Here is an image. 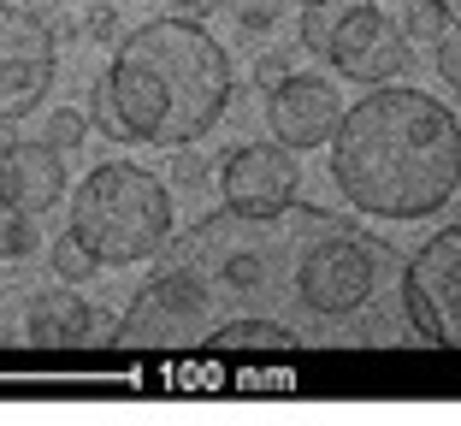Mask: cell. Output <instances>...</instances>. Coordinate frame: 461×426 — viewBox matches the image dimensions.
Returning <instances> with one entry per match:
<instances>
[{"label": "cell", "mask_w": 461, "mask_h": 426, "mask_svg": "<svg viewBox=\"0 0 461 426\" xmlns=\"http://www.w3.org/2000/svg\"><path fill=\"white\" fill-rule=\"evenodd\" d=\"M331 178L361 213L426 220L461 184V124L426 89L379 83L331 131Z\"/></svg>", "instance_id": "obj_1"}, {"label": "cell", "mask_w": 461, "mask_h": 426, "mask_svg": "<svg viewBox=\"0 0 461 426\" xmlns=\"http://www.w3.org/2000/svg\"><path fill=\"white\" fill-rule=\"evenodd\" d=\"M107 95L119 107L131 142L184 149L207 137L230 101V59L202 24L190 18H154L131 30L113 54Z\"/></svg>", "instance_id": "obj_2"}, {"label": "cell", "mask_w": 461, "mask_h": 426, "mask_svg": "<svg viewBox=\"0 0 461 426\" xmlns=\"http://www.w3.org/2000/svg\"><path fill=\"white\" fill-rule=\"evenodd\" d=\"M71 237L101 267L149 261L172 237V195H166V184L154 172H142L131 160H107L71 195Z\"/></svg>", "instance_id": "obj_3"}, {"label": "cell", "mask_w": 461, "mask_h": 426, "mask_svg": "<svg viewBox=\"0 0 461 426\" xmlns=\"http://www.w3.org/2000/svg\"><path fill=\"white\" fill-rule=\"evenodd\" d=\"M384 243L379 237L355 231V225H338L326 220L320 237H308L296 255V296L308 314L320 320H349L373 303L379 290V273H384Z\"/></svg>", "instance_id": "obj_4"}, {"label": "cell", "mask_w": 461, "mask_h": 426, "mask_svg": "<svg viewBox=\"0 0 461 426\" xmlns=\"http://www.w3.org/2000/svg\"><path fill=\"white\" fill-rule=\"evenodd\" d=\"M408 326L438 349H461V225L426 237L402 273Z\"/></svg>", "instance_id": "obj_5"}, {"label": "cell", "mask_w": 461, "mask_h": 426, "mask_svg": "<svg viewBox=\"0 0 461 426\" xmlns=\"http://www.w3.org/2000/svg\"><path fill=\"white\" fill-rule=\"evenodd\" d=\"M59 71L54 24L30 6H0V119L13 124L41 107Z\"/></svg>", "instance_id": "obj_6"}, {"label": "cell", "mask_w": 461, "mask_h": 426, "mask_svg": "<svg viewBox=\"0 0 461 426\" xmlns=\"http://www.w3.org/2000/svg\"><path fill=\"white\" fill-rule=\"evenodd\" d=\"M207 308H213V296H207V273H202V267L172 261V267H166V273L131 303V314H124L119 331H124V344L172 349V344H190V338H202Z\"/></svg>", "instance_id": "obj_7"}, {"label": "cell", "mask_w": 461, "mask_h": 426, "mask_svg": "<svg viewBox=\"0 0 461 426\" xmlns=\"http://www.w3.org/2000/svg\"><path fill=\"white\" fill-rule=\"evenodd\" d=\"M219 190H225V207L237 220L290 213V202H296V190H302L296 149H285V142H243V149H230Z\"/></svg>", "instance_id": "obj_8"}, {"label": "cell", "mask_w": 461, "mask_h": 426, "mask_svg": "<svg viewBox=\"0 0 461 426\" xmlns=\"http://www.w3.org/2000/svg\"><path fill=\"white\" fill-rule=\"evenodd\" d=\"M326 59L343 71V77H355V83H391V77L408 71L414 54H408V30L396 24V18H384L373 0H361V6L338 24Z\"/></svg>", "instance_id": "obj_9"}, {"label": "cell", "mask_w": 461, "mask_h": 426, "mask_svg": "<svg viewBox=\"0 0 461 426\" xmlns=\"http://www.w3.org/2000/svg\"><path fill=\"white\" fill-rule=\"evenodd\" d=\"M66 190V160L54 142H6L0 149V213H48Z\"/></svg>", "instance_id": "obj_10"}, {"label": "cell", "mask_w": 461, "mask_h": 426, "mask_svg": "<svg viewBox=\"0 0 461 426\" xmlns=\"http://www.w3.org/2000/svg\"><path fill=\"white\" fill-rule=\"evenodd\" d=\"M272 131H278V142L285 149H313V142H326L331 131H338L343 107L338 95H331V83L326 77H296L290 71L285 83H272Z\"/></svg>", "instance_id": "obj_11"}, {"label": "cell", "mask_w": 461, "mask_h": 426, "mask_svg": "<svg viewBox=\"0 0 461 426\" xmlns=\"http://www.w3.org/2000/svg\"><path fill=\"white\" fill-rule=\"evenodd\" d=\"M24 331L36 338V344H48V349H59V344H83V338H95V314H89V303H83L77 290L54 285V290H41L36 303H30Z\"/></svg>", "instance_id": "obj_12"}, {"label": "cell", "mask_w": 461, "mask_h": 426, "mask_svg": "<svg viewBox=\"0 0 461 426\" xmlns=\"http://www.w3.org/2000/svg\"><path fill=\"white\" fill-rule=\"evenodd\" d=\"M207 344H213V349H267V356H285L290 331L278 326V320L249 314V320H225V326H213V331H207Z\"/></svg>", "instance_id": "obj_13"}, {"label": "cell", "mask_w": 461, "mask_h": 426, "mask_svg": "<svg viewBox=\"0 0 461 426\" xmlns=\"http://www.w3.org/2000/svg\"><path fill=\"white\" fill-rule=\"evenodd\" d=\"M355 6H361V0H302V24H296L302 48H308V54H326L331 36H338V24L355 13Z\"/></svg>", "instance_id": "obj_14"}, {"label": "cell", "mask_w": 461, "mask_h": 426, "mask_svg": "<svg viewBox=\"0 0 461 426\" xmlns=\"http://www.w3.org/2000/svg\"><path fill=\"white\" fill-rule=\"evenodd\" d=\"M54 273H59V285H83V278L101 273V261L77 243V237H59L54 243Z\"/></svg>", "instance_id": "obj_15"}, {"label": "cell", "mask_w": 461, "mask_h": 426, "mask_svg": "<svg viewBox=\"0 0 461 426\" xmlns=\"http://www.w3.org/2000/svg\"><path fill=\"white\" fill-rule=\"evenodd\" d=\"M432 59H438V77L461 95V24H449V18H444V30L432 36Z\"/></svg>", "instance_id": "obj_16"}, {"label": "cell", "mask_w": 461, "mask_h": 426, "mask_svg": "<svg viewBox=\"0 0 461 426\" xmlns=\"http://www.w3.org/2000/svg\"><path fill=\"white\" fill-rule=\"evenodd\" d=\"M0 255H6V261H30V255H36V225H30V213H6V220H0Z\"/></svg>", "instance_id": "obj_17"}, {"label": "cell", "mask_w": 461, "mask_h": 426, "mask_svg": "<svg viewBox=\"0 0 461 426\" xmlns=\"http://www.w3.org/2000/svg\"><path fill=\"white\" fill-rule=\"evenodd\" d=\"M83 131H89V119H83L77 107H59L54 119H48V142H54L59 154H66V149H83Z\"/></svg>", "instance_id": "obj_18"}, {"label": "cell", "mask_w": 461, "mask_h": 426, "mask_svg": "<svg viewBox=\"0 0 461 426\" xmlns=\"http://www.w3.org/2000/svg\"><path fill=\"white\" fill-rule=\"evenodd\" d=\"M89 119L107 131V142H131V131H124V119H119V107H113V95H107V83H101L95 95H89Z\"/></svg>", "instance_id": "obj_19"}, {"label": "cell", "mask_w": 461, "mask_h": 426, "mask_svg": "<svg viewBox=\"0 0 461 426\" xmlns=\"http://www.w3.org/2000/svg\"><path fill=\"white\" fill-rule=\"evenodd\" d=\"M290 71H296V54H290V48H272V54H260V59H255V83H260V89L285 83Z\"/></svg>", "instance_id": "obj_20"}, {"label": "cell", "mask_w": 461, "mask_h": 426, "mask_svg": "<svg viewBox=\"0 0 461 426\" xmlns=\"http://www.w3.org/2000/svg\"><path fill=\"white\" fill-rule=\"evenodd\" d=\"M230 13H237V24L243 30H267L272 18H278V6H285V0H225Z\"/></svg>", "instance_id": "obj_21"}, {"label": "cell", "mask_w": 461, "mask_h": 426, "mask_svg": "<svg viewBox=\"0 0 461 426\" xmlns=\"http://www.w3.org/2000/svg\"><path fill=\"white\" fill-rule=\"evenodd\" d=\"M408 30H414V36H426V41H432L438 30H444V13H438L432 0H414V13H408Z\"/></svg>", "instance_id": "obj_22"}, {"label": "cell", "mask_w": 461, "mask_h": 426, "mask_svg": "<svg viewBox=\"0 0 461 426\" xmlns=\"http://www.w3.org/2000/svg\"><path fill=\"white\" fill-rule=\"evenodd\" d=\"M113 30H119V13H113L107 0H95V6H89V18H83V36H95V41H107Z\"/></svg>", "instance_id": "obj_23"}, {"label": "cell", "mask_w": 461, "mask_h": 426, "mask_svg": "<svg viewBox=\"0 0 461 426\" xmlns=\"http://www.w3.org/2000/svg\"><path fill=\"white\" fill-rule=\"evenodd\" d=\"M172 178H177V184H207V154H177Z\"/></svg>", "instance_id": "obj_24"}, {"label": "cell", "mask_w": 461, "mask_h": 426, "mask_svg": "<svg viewBox=\"0 0 461 426\" xmlns=\"http://www.w3.org/2000/svg\"><path fill=\"white\" fill-rule=\"evenodd\" d=\"M225 0H177V18H190V24H202V18H213Z\"/></svg>", "instance_id": "obj_25"}, {"label": "cell", "mask_w": 461, "mask_h": 426, "mask_svg": "<svg viewBox=\"0 0 461 426\" xmlns=\"http://www.w3.org/2000/svg\"><path fill=\"white\" fill-rule=\"evenodd\" d=\"M432 6H438V13L449 18V24H461V0H432Z\"/></svg>", "instance_id": "obj_26"}, {"label": "cell", "mask_w": 461, "mask_h": 426, "mask_svg": "<svg viewBox=\"0 0 461 426\" xmlns=\"http://www.w3.org/2000/svg\"><path fill=\"white\" fill-rule=\"evenodd\" d=\"M59 6H66V0H36L30 13H41V18H59Z\"/></svg>", "instance_id": "obj_27"}]
</instances>
